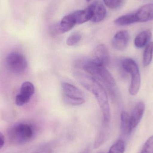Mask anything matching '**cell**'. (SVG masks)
<instances>
[{
	"label": "cell",
	"mask_w": 153,
	"mask_h": 153,
	"mask_svg": "<svg viewBox=\"0 0 153 153\" xmlns=\"http://www.w3.org/2000/svg\"><path fill=\"white\" fill-rule=\"evenodd\" d=\"M74 76L85 88L94 95L101 109L103 122L108 124L111 115L108 95L104 87L98 80L91 75L76 72Z\"/></svg>",
	"instance_id": "obj_1"
},
{
	"label": "cell",
	"mask_w": 153,
	"mask_h": 153,
	"mask_svg": "<svg viewBox=\"0 0 153 153\" xmlns=\"http://www.w3.org/2000/svg\"><path fill=\"white\" fill-rule=\"evenodd\" d=\"M82 66L85 72L100 82H101L110 88H114L116 86L115 79L111 73L106 69V66L95 62L91 59L85 62Z\"/></svg>",
	"instance_id": "obj_2"
},
{
	"label": "cell",
	"mask_w": 153,
	"mask_h": 153,
	"mask_svg": "<svg viewBox=\"0 0 153 153\" xmlns=\"http://www.w3.org/2000/svg\"><path fill=\"white\" fill-rule=\"evenodd\" d=\"M10 141L16 144H22L29 141L34 135L32 126L24 123L15 124L8 130Z\"/></svg>",
	"instance_id": "obj_3"
},
{
	"label": "cell",
	"mask_w": 153,
	"mask_h": 153,
	"mask_svg": "<svg viewBox=\"0 0 153 153\" xmlns=\"http://www.w3.org/2000/svg\"><path fill=\"white\" fill-rule=\"evenodd\" d=\"M122 68L131 76L129 92L131 95L138 93L141 84V77L139 68L135 61L131 58H126L121 62Z\"/></svg>",
	"instance_id": "obj_4"
},
{
	"label": "cell",
	"mask_w": 153,
	"mask_h": 153,
	"mask_svg": "<svg viewBox=\"0 0 153 153\" xmlns=\"http://www.w3.org/2000/svg\"><path fill=\"white\" fill-rule=\"evenodd\" d=\"M63 98L66 104L71 106H79L85 102L82 92L75 85L63 82L62 84Z\"/></svg>",
	"instance_id": "obj_5"
},
{
	"label": "cell",
	"mask_w": 153,
	"mask_h": 153,
	"mask_svg": "<svg viewBox=\"0 0 153 153\" xmlns=\"http://www.w3.org/2000/svg\"><path fill=\"white\" fill-rule=\"evenodd\" d=\"M7 69L15 73H20L27 68V62L26 57L21 54L12 53L9 54L5 60Z\"/></svg>",
	"instance_id": "obj_6"
},
{
	"label": "cell",
	"mask_w": 153,
	"mask_h": 153,
	"mask_svg": "<svg viewBox=\"0 0 153 153\" xmlns=\"http://www.w3.org/2000/svg\"><path fill=\"white\" fill-rule=\"evenodd\" d=\"M91 59L106 67L109 63V56L106 45L101 44L96 47L92 53V57Z\"/></svg>",
	"instance_id": "obj_7"
},
{
	"label": "cell",
	"mask_w": 153,
	"mask_h": 153,
	"mask_svg": "<svg viewBox=\"0 0 153 153\" xmlns=\"http://www.w3.org/2000/svg\"><path fill=\"white\" fill-rule=\"evenodd\" d=\"M130 36L126 30H121L116 33L112 39L111 45L118 51H124L128 45Z\"/></svg>",
	"instance_id": "obj_8"
},
{
	"label": "cell",
	"mask_w": 153,
	"mask_h": 153,
	"mask_svg": "<svg viewBox=\"0 0 153 153\" xmlns=\"http://www.w3.org/2000/svg\"><path fill=\"white\" fill-rule=\"evenodd\" d=\"M145 110V104L143 102L137 103L132 111L130 117V123L132 129H134L142 120Z\"/></svg>",
	"instance_id": "obj_9"
},
{
	"label": "cell",
	"mask_w": 153,
	"mask_h": 153,
	"mask_svg": "<svg viewBox=\"0 0 153 153\" xmlns=\"http://www.w3.org/2000/svg\"><path fill=\"white\" fill-rule=\"evenodd\" d=\"M93 10V16L91 21L94 22H99L102 21L107 14V10L102 3L98 1L91 4Z\"/></svg>",
	"instance_id": "obj_10"
},
{
	"label": "cell",
	"mask_w": 153,
	"mask_h": 153,
	"mask_svg": "<svg viewBox=\"0 0 153 153\" xmlns=\"http://www.w3.org/2000/svg\"><path fill=\"white\" fill-rule=\"evenodd\" d=\"M135 13L138 22H146L153 20V4L143 5Z\"/></svg>",
	"instance_id": "obj_11"
},
{
	"label": "cell",
	"mask_w": 153,
	"mask_h": 153,
	"mask_svg": "<svg viewBox=\"0 0 153 153\" xmlns=\"http://www.w3.org/2000/svg\"><path fill=\"white\" fill-rule=\"evenodd\" d=\"M76 19V24H82L91 20L93 16L92 7L90 4L83 10L73 13Z\"/></svg>",
	"instance_id": "obj_12"
},
{
	"label": "cell",
	"mask_w": 153,
	"mask_h": 153,
	"mask_svg": "<svg viewBox=\"0 0 153 153\" xmlns=\"http://www.w3.org/2000/svg\"><path fill=\"white\" fill-rule=\"evenodd\" d=\"M76 24V19L73 13L65 15L62 18L59 24L61 33L70 31Z\"/></svg>",
	"instance_id": "obj_13"
},
{
	"label": "cell",
	"mask_w": 153,
	"mask_h": 153,
	"mask_svg": "<svg viewBox=\"0 0 153 153\" xmlns=\"http://www.w3.org/2000/svg\"><path fill=\"white\" fill-rule=\"evenodd\" d=\"M152 36V33L149 30H144L139 33L136 37L134 45L137 48H142L149 43Z\"/></svg>",
	"instance_id": "obj_14"
},
{
	"label": "cell",
	"mask_w": 153,
	"mask_h": 153,
	"mask_svg": "<svg viewBox=\"0 0 153 153\" xmlns=\"http://www.w3.org/2000/svg\"><path fill=\"white\" fill-rule=\"evenodd\" d=\"M120 130L123 134L128 135L132 132L130 117L126 111H123L120 115Z\"/></svg>",
	"instance_id": "obj_15"
},
{
	"label": "cell",
	"mask_w": 153,
	"mask_h": 153,
	"mask_svg": "<svg viewBox=\"0 0 153 153\" xmlns=\"http://www.w3.org/2000/svg\"><path fill=\"white\" fill-rule=\"evenodd\" d=\"M138 22L136 13H129L119 17L114 21L115 24L120 26L130 25Z\"/></svg>",
	"instance_id": "obj_16"
},
{
	"label": "cell",
	"mask_w": 153,
	"mask_h": 153,
	"mask_svg": "<svg viewBox=\"0 0 153 153\" xmlns=\"http://www.w3.org/2000/svg\"><path fill=\"white\" fill-rule=\"evenodd\" d=\"M104 123V122H103ZM108 124L104 123L101 130L100 132L98 137L95 140L94 144V149H97L100 147L103 144L106 142L108 139L109 135V129L108 128Z\"/></svg>",
	"instance_id": "obj_17"
},
{
	"label": "cell",
	"mask_w": 153,
	"mask_h": 153,
	"mask_svg": "<svg viewBox=\"0 0 153 153\" xmlns=\"http://www.w3.org/2000/svg\"><path fill=\"white\" fill-rule=\"evenodd\" d=\"M153 56V42H151L146 45L143 57V64L144 66L149 65L152 60Z\"/></svg>",
	"instance_id": "obj_18"
},
{
	"label": "cell",
	"mask_w": 153,
	"mask_h": 153,
	"mask_svg": "<svg viewBox=\"0 0 153 153\" xmlns=\"http://www.w3.org/2000/svg\"><path fill=\"white\" fill-rule=\"evenodd\" d=\"M35 89L34 85L29 82L23 83L21 87L20 93L31 98L35 93Z\"/></svg>",
	"instance_id": "obj_19"
},
{
	"label": "cell",
	"mask_w": 153,
	"mask_h": 153,
	"mask_svg": "<svg viewBox=\"0 0 153 153\" xmlns=\"http://www.w3.org/2000/svg\"><path fill=\"white\" fill-rule=\"evenodd\" d=\"M125 143L122 140H119L110 148L108 153H124Z\"/></svg>",
	"instance_id": "obj_20"
},
{
	"label": "cell",
	"mask_w": 153,
	"mask_h": 153,
	"mask_svg": "<svg viewBox=\"0 0 153 153\" xmlns=\"http://www.w3.org/2000/svg\"><path fill=\"white\" fill-rule=\"evenodd\" d=\"M81 39H82V36L80 33H74L67 38L66 44L70 46L75 45L80 42Z\"/></svg>",
	"instance_id": "obj_21"
},
{
	"label": "cell",
	"mask_w": 153,
	"mask_h": 153,
	"mask_svg": "<svg viewBox=\"0 0 153 153\" xmlns=\"http://www.w3.org/2000/svg\"><path fill=\"white\" fill-rule=\"evenodd\" d=\"M141 153H153V136L146 141Z\"/></svg>",
	"instance_id": "obj_22"
},
{
	"label": "cell",
	"mask_w": 153,
	"mask_h": 153,
	"mask_svg": "<svg viewBox=\"0 0 153 153\" xmlns=\"http://www.w3.org/2000/svg\"><path fill=\"white\" fill-rule=\"evenodd\" d=\"M30 99V97L19 93L16 96L15 103L18 106H23L24 104L28 103L29 102Z\"/></svg>",
	"instance_id": "obj_23"
},
{
	"label": "cell",
	"mask_w": 153,
	"mask_h": 153,
	"mask_svg": "<svg viewBox=\"0 0 153 153\" xmlns=\"http://www.w3.org/2000/svg\"><path fill=\"white\" fill-rule=\"evenodd\" d=\"M105 5L111 9H117L120 6L123 0H103Z\"/></svg>",
	"instance_id": "obj_24"
},
{
	"label": "cell",
	"mask_w": 153,
	"mask_h": 153,
	"mask_svg": "<svg viewBox=\"0 0 153 153\" xmlns=\"http://www.w3.org/2000/svg\"><path fill=\"white\" fill-rule=\"evenodd\" d=\"M4 144V137L3 135L0 132V150L3 147Z\"/></svg>",
	"instance_id": "obj_25"
},
{
	"label": "cell",
	"mask_w": 153,
	"mask_h": 153,
	"mask_svg": "<svg viewBox=\"0 0 153 153\" xmlns=\"http://www.w3.org/2000/svg\"><path fill=\"white\" fill-rule=\"evenodd\" d=\"M38 153H51V152L49 151H42V152H39Z\"/></svg>",
	"instance_id": "obj_26"
},
{
	"label": "cell",
	"mask_w": 153,
	"mask_h": 153,
	"mask_svg": "<svg viewBox=\"0 0 153 153\" xmlns=\"http://www.w3.org/2000/svg\"><path fill=\"white\" fill-rule=\"evenodd\" d=\"M86 1H87V2H89L91 1V0H86Z\"/></svg>",
	"instance_id": "obj_27"
}]
</instances>
